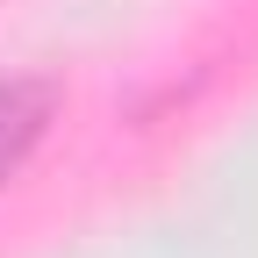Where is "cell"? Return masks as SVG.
<instances>
[{
  "mask_svg": "<svg viewBox=\"0 0 258 258\" xmlns=\"http://www.w3.org/2000/svg\"><path fill=\"white\" fill-rule=\"evenodd\" d=\"M50 115H57V93L43 79H0V186L36 158V144L50 137Z\"/></svg>",
  "mask_w": 258,
  "mask_h": 258,
  "instance_id": "cell-1",
  "label": "cell"
}]
</instances>
